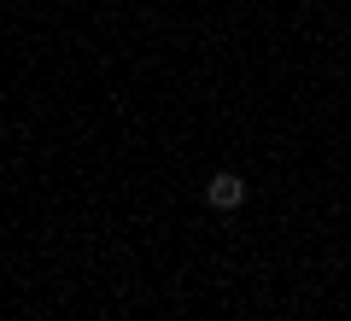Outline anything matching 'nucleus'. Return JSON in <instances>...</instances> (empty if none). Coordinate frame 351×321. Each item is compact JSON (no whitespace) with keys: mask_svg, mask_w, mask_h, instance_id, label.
Listing matches in <instances>:
<instances>
[{"mask_svg":"<svg viewBox=\"0 0 351 321\" xmlns=\"http://www.w3.org/2000/svg\"><path fill=\"white\" fill-rule=\"evenodd\" d=\"M205 205H211V210H240V205H246V175L217 170L211 181H205Z\"/></svg>","mask_w":351,"mask_h":321,"instance_id":"f257e3e1","label":"nucleus"}]
</instances>
